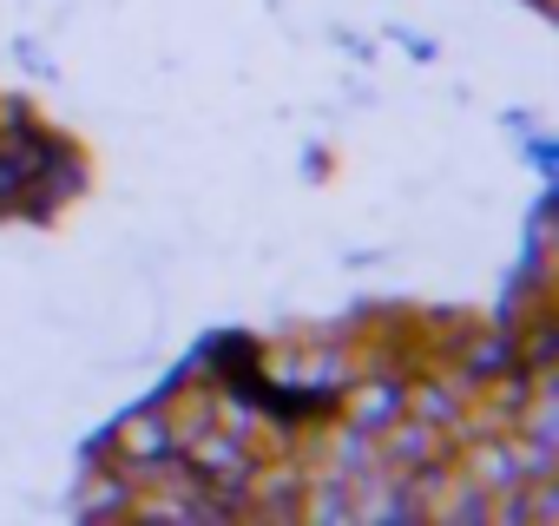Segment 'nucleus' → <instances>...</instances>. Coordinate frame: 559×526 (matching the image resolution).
Instances as JSON below:
<instances>
[]
</instances>
